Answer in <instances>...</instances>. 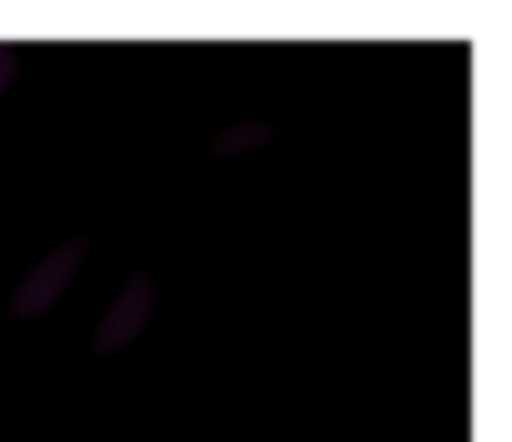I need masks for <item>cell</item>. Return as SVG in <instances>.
Masks as SVG:
<instances>
[{"label": "cell", "mask_w": 512, "mask_h": 442, "mask_svg": "<svg viewBox=\"0 0 512 442\" xmlns=\"http://www.w3.org/2000/svg\"><path fill=\"white\" fill-rule=\"evenodd\" d=\"M86 247H91V242H86V237H76V242H61L46 262H36V267H31V277L16 287L11 312H16V317H41V312H51V307L61 302L66 282L76 277V267H81Z\"/></svg>", "instance_id": "obj_1"}, {"label": "cell", "mask_w": 512, "mask_h": 442, "mask_svg": "<svg viewBox=\"0 0 512 442\" xmlns=\"http://www.w3.org/2000/svg\"><path fill=\"white\" fill-rule=\"evenodd\" d=\"M16 81V51H6V46H0V91H6Z\"/></svg>", "instance_id": "obj_4"}, {"label": "cell", "mask_w": 512, "mask_h": 442, "mask_svg": "<svg viewBox=\"0 0 512 442\" xmlns=\"http://www.w3.org/2000/svg\"><path fill=\"white\" fill-rule=\"evenodd\" d=\"M151 307H156V282H151L146 272H136V277L126 282L121 302H111V312L101 317V327H96V342H91V347H96L101 357H106V352L131 347V342H136V332L146 327Z\"/></svg>", "instance_id": "obj_2"}, {"label": "cell", "mask_w": 512, "mask_h": 442, "mask_svg": "<svg viewBox=\"0 0 512 442\" xmlns=\"http://www.w3.org/2000/svg\"><path fill=\"white\" fill-rule=\"evenodd\" d=\"M262 141H272V126L246 121V126H231V131L216 136V156H226V151H246V146H262Z\"/></svg>", "instance_id": "obj_3"}]
</instances>
